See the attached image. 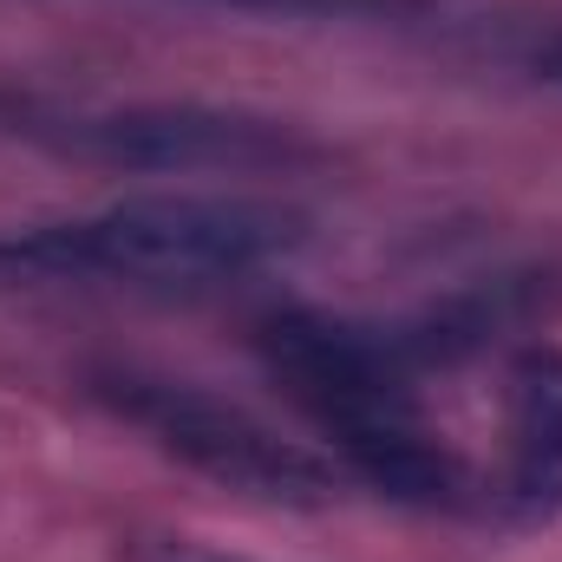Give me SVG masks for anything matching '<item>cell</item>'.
<instances>
[{"instance_id":"6da1fadb","label":"cell","mask_w":562,"mask_h":562,"mask_svg":"<svg viewBox=\"0 0 562 562\" xmlns=\"http://www.w3.org/2000/svg\"><path fill=\"white\" fill-rule=\"evenodd\" d=\"M307 243V216L269 196L229 190H150L119 196L79 223H40L0 236V288L46 281H132V288H210L256 276Z\"/></svg>"},{"instance_id":"7a4b0ae2","label":"cell","mask_w":562,"mask_h":562,"mask_svg":"<svg viewBox=\"0 0 562 562\" xmlns=\"http://www.w3.org/2000/svg\"><path fill=\"white\" fill-rule=\"evenodd\" d=\"M262 360L340 438L347 464L373 491H386L400 504H451L458 497V458L419 425L406 353L393 334L294 307L262 327Z\"/></svg>"},{"instance_id":"3957f363","label":"cell","mask_w":562,"mask_h":562,"mask_svg":"<svg viewBox=\"0 0 562 562\" xmlns=\"http://www.w3.org/2000/svg\"><path fill=\"white\" fill-rule=\"evenodd\" d=\"M92 393L125 425H138L157 451L183 458L190 471H203L223 491H243V497H262V504H294V510H321L340 491V477L321 451L281 438L276 425L256 419L249 406L216 400L203 386L157 380V373H138V367H112V373L92 380Z\"/></svg>"},{"instance_id":"277c9868","label":"cell","mask_w":562,"mask_h":562,"mask_svg":"<svg viewBox=\"0 0 562 562\" xmlns=\"http://www.w3.org/2000/svg\"><path fill=\"white\" fill-rule=\"evenodd\" d=\"M33 132L125 170H288L321 157V144L301 138L294 125L223 105H119L46 119Z\"/></svg>"},{"instance_id":"5b68a950","label":"cell","mask_w":562,"mask_h":562,"mask_svg":"<svg viewBox=\"0 0 562 562\" xmlns=\"http://www.w3.org/2000/svg\"><path fill=\"white\" fill-rule=\"evenodd\" d=\"M510 497L537 517L562 510V353L510 373Z\"/></svg>"},{"instance_id":"8992f818","label":"cell","mask_w":562,"mask_h":562,"mask_svg":"<svg viewBox=\"0 0 562 562\" xmlns=\"http://www.w3.org/2000/svg\"><path fill=\"white\" fill-rule=\"evenodd\" d=\"M190 7H223V13H262V20H347V26H400L425 20L445 0H190Z\"/></svg>"},{"instance_id":"52a82bcc","label":"cell","mask_w":562,"mask_h":562,"mask_svg":"<svg viewBox=\"0 0 562 562\" xmlns=\"http://www.w3.org/2000/svg\"><path fill=\"white\" fill-rule=\"evenodd\" d=\"M530 66H537V79H550V86H562V33H550L537 53H530Z\"/></svg>"}]
</instances>
